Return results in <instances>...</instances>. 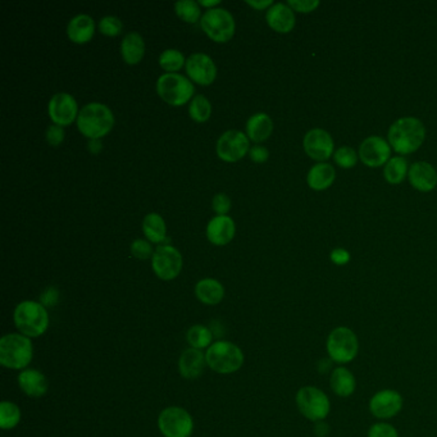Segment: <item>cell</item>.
Instances as JSON below:
<instances>
[{
  "label": "cell",
  "mask_w": 437,
  "mask_h": 437,
  "mask_svg": "<svg viewBox=\"0 0 437 437\" xmlns=\"http://www.w3.org/2000/svg\"><path fill=\"white\" fill-rule=\"evenodd\" d=\"M391 148L399 154H411L418 150L426 139V127L421 119L403 117L395 121L387 133Z\"/></svg>",
  "instance_id": "cell-1"
},
{
  "label": "cell",
  "mask_w": 437,
  "mask_h": 437,
  "mask_svg": "<svg viewBox=\"0 0 437 437\" xmlns=\"http://www.w3.org/2000/svg\"><path fill=\"white\" fill-rule=\"evenodd\" d=\"M17 330L27 338H39L49 327V314L41 303L25 300L16 306L13 314Z\"/></svg>",
  "instance_id": "cell-2"
},
{
  "label": "cell",
  "mask_w": 437,
  "mask_h": 437,
  "mask_svg": "<svg viewBox=\"0 0 437 437\" xmlns=\"http://www.w3.org/2000/svg\"><path fill=\"white\" fill-rule=\"evenodd\" d=\"M79 133L89 139H100L112 130L114 116L108 106L101 103H89L82 106L77 116Z\"/></svg>",
  "instance_id": "cell-3"
},
{
  "label": "cell",
  "mask_w": 437,
  "mask_h": 437,
  "mask_svg": "<svg viewBox=\"0 0 437 437\" xmlns=\"http://www.w3.org/2000/svg\"><path fill=\"white\" fill-rule=\"evenodd\" d=\"M30 338L22 333H8L0 340V363L9 370H23L33 360Z\"/></svg>",
  "instance_id": "cell-4"
},
{
  "label": "cell",
  "mask_w": 437,
  "mask_h": 437,
  "mask_svg": "<svg viewBox=\"0 0 437 437\" xmlns=\"http://www.w3.org/2000/svg\"><path fill=\"white\" fill-rule=\"evenodd\" d=\"M326 350L333 363L348 365L358 357L359 338L357 333L346 326H338L326 340Z\"/></svg>",
  "instance_id": "cell-5"
},
{
  "label": "cell",
  "mask_w": 437,
  "mask_h": 437,
  "mask_svg": "<svg viewBox=\"0 0 437 437\" xmlns=\"http://www.w3.org/2000/svg\"><path fill=\"white\" fill-rule=\"evenodd\" d=\"M295 402L303 417L311 422L326 421L331 413V400L325 391L316 386H303L295 395Z\"/></svg>",
  "instance_id": "cell-6"
},
{
  "label": "cell",
  "mask_w": 437,
  "mask_h": 437,
  "mask_svg": "<svg viewBox=\"0 0 437 437\" xmlns=\"http://www.w3.org/2000/svg\"><path fill=\"white\" fill-rule=\"evenodd\" d=\"M206 365L221 375L238 372L244 365V354L241 349L230 341H217L208 348L206 353Z\"/></svg>",
  "instance_id": "cell-7"
},
{
  "label": "cell",
  "mask_w": 437,
  "mask_h": 437,
  "mask_svg": "<svg viewBox=\"0 0 437 437\" xmlns=\"http://www.w3.org/2000/svg\"><path fill=\"white\" fill-rule=\"evenodd\" d=\"M159 96L171 106H179L192 99L195 87L192 81L179 73H165L157 81Z\"/></svg>",
  "instance_id": "cell-8"
},
{
  "label": "cell",
  "mask_w": 437,
  "mask_h": 437,
  "mask_svg": "<svg viewBox=\"0 0 437 437\" xmlns=\"http://www.w3.org/2000/svg\"><path fill=\"white\" fill-rule=\"evenodd\" d=\"M201 28L211 39L217 43H226L235 33V21L225 8H209L201 16Z\"/></svg>",
  "instance_id": "cell-9"
},
{
  "label": "cell",
  "mask_w": 437,
  "mask_h": 437,
  "mask_svg": "<svg viewBox=\"0 0 437 437\" xmlns=\"http://www.w3.org/2000/svg\"><path fill=\"white\" fill-rule=\"evenodd\" d=\"M158 427L165 437H189L194 430V421L184 408L168 406L159 414Z\"/></svg>",
  "instance_id": "cell-10"
},
{
  "label": "cell",
  "mask_w": 437,
  "mask_h": 437,
  "mask_svg": "<svg viewBox=\"0 0 437 437\" xmlns=\"http://www.w3.org/2000/svg\"><path fill=\"white\" fill-rule=\"evenodd\" d=\"M152 267L153 271L160 280L171 281L177 277L181 272L182 257L173 246H158L153 254Z\"/></svg>",
  "instance_id": "cell-11"
},
{
  "label": "cell",
  "mask_w": 437,
  "mask_h": 437,
  "mask_svg": "<svg viewBox=\"0 0 437 437\" xmlns=\"http://www.w3.org/2000/svg\"><path fill=\"white\" fill-rule=\"evenodd\" d=\"M404 399L399 391L394 389L380 390L370 400V411L372 416L382 422L397 417L403 409Z\"/></svg>",
  "instance_id": "cell-12"
},
{
  "label": "cell",
  "mask_w": 437,
  "mask_h": 437,
  "mask_svg": "<svg viewBox=\"0 0 437 437\" xmlns=\"http://www.w3.org/2000/svg\"><path fill=\"white\" fill-rule=\"evenodd\" d=\"M249 150V139L246 133L238 130H228L219 136L217 154L226 162H235L245 155Z\"/></svg>",
  "instance_id": "cell-13"
},
{
  "label": "cell",
  "mask_w": 437,
  "mask_h": 437,
  "mask_svg": "<svg viewBox=\"0 0 437 437\" xmlns=\"http://www.w3.org/2000/svg\"><path fill=\"white\" fill-rule=\"evenodd\" d=\"M48 112L54 123L60 127L68 126L79 116L76 99L68 93L54 94L49 101Z\"/></svg>",
  "instance_id": "cell-14"
},
{
  "label": "cell",
  "mask_w": 437,
  "mask_h": 437,
  "mask_svg": "<svg viewBox=\"0 0 437 437\" xmlns=\"http://www.w3.org/2000/svg\"><path fill=\"white\" fill-rule=\"evenodd\" d=\"M390 144L381 136H370L360 144L359 157L365 166L381 167L390 160Z\"/></svg>",
  "instance_id": "cell-15"
},
{
  "label": "cell",
  "mask_w": 437,
  "mask_h": 437,
  "mask_svg": "<svg viewBox=\"0 0 437 437\" xmlns=\"http://www.w3.org/2000/svg\"><path fill=\"white\" fill-rule=\"evenodd\" d=\"M186 72L189 77L200 85L212 84L217 76V67L212 58L204 53H194L186 60Z\"/></svg>",
  "instance_id": "cell-16"
},
{
  "label": "cell",
  "mask_w": 437,
  "mask_h": 437,
  "mask_svg": "<svg viewBox=\"0 0 437 437\" xmlns=\"http://www.w3.org/2000/svg\"><path fill=\"white\" fill-rule=\"evenodd\" d=\"M304 150L311 159L323 162L333 153V140L331 135L322 128H313L305 133L303 141Z\"/></svg>",
  "instance_id": "cell-17"
},
{
  "label": "cell",
  "mask_w": 437,
  "mask_h": 437,
  "mask_svg": "<svg viewBox=\"0 0 437 437\" xmlns=\"http://www.w3.org/2000/svg\"><path fill=\"white\" fill-rule=\"evenodd\" d=\"M235 235V222L226 214L213 217L206 226V238L214 245H225Z\"/></svg>",
  "instance_id": "cell-18"
},
{
  "label": "cell",
  "mask_w": 437,
  "mask_h": 437,
  "mask_svg": "<svg viewBox=\"0 0 437 437\" xmlns=\"http://www.w3.org/2000/svg\"><path fill=\"white\" fill-rule=\"evenodd\" d=\"M411 186L418 192H432L437 185V172L432 165L427 162H416L408 172Z\"/></svg>",
  "instance_id": "cell-19"
},
{
  "label": "cell",
  "mask_w": 437,
  "mask_h": 437,
  "mask_svg": "<svg viewBox=\"0 0 437 437\" xmlns=\"http://www.w3.org/2000/svg\"><path fill=\"white\" fill-rule=\"evenodd\" d=\"M267 23L277 33H290L295 26V14L292 8L284 3H276L267 9Z\"/></svg>",
  "instance_id": "cell-20"
},
{
  "label": "cell",
  "mask_w": 437,
  "mask_h": 437,
  "mask_svg": "<svg viewBox=\"0 0 437 437\" xmlns=\"http://www.w3.org/2000/svg\"><path fill=\"white\" fill-rule=\"evenodd\" d=\"M206 365V359L204 353L190 348L184 351L179 358V375L186 380H195L203 375Z\"/></svg>",
  "instance_id": "cell-21"
},
{
  "label": "cell",
  "mask_w": 437,
  "mask_h": 437,
  "mask_svg": "<svg viewBox=\"0 0 437 437\" xmlns=\"http://www.w3.org/2000/svg\"><path fill=\"white\" fill-rule=\"evenodd\" d=\"M330 386L336 397H350L357 390V380L354 373L344 365L333 368L330 376Z\"/></svg>",
  "instance_id": "cell-22"
},
{
  "label": "cell",
  "mask_w": 437,
  "mask_h": 437,
  "mask_svg": "<svg viewBox=\"0 0 437 437\" xmlns=\"http://www.w3.org/2000/svg\"><path fill=\"white\" fill-rule=\"evenodd\" d=\"M21 390L30 397H44L49 389L48 378L38 370H26L18 375Z\"/></svg>",
  "instance_id": "cell-23"
},
{
  "label": "cell",
  "mask_w": 437,
  "mask_h": 437,
  "mask_svg": "<svg viewBox=\"0 0 437 437\" xmlns=\"http://www.w3.org/2000/svg\"><path fill=\"white\" fill-rule=\"evenodd\" d=\"M95 23L89 14H77L68 22L67 33L73 43L84 44L93 38Z\"/></svg>",
  "instance_id": "cell-24"
},
{
  "label": "cell",
  "mask_w": 437,
  "mask_h": 437,
  "mask_svg": "<svg viewBox=\"0 0 437 437\" xmlns=\"http://www.w3.org/2000/svg\"><path fill=\"white\" fill-rule=\"evenodd\" d=\"M336 179V172L332 165L328 163H317L311 167L306 176L308 185L316 192H322L328 189Z\"/></svg>",
  "instance_id": "cell-25"
},
{
  "label": "cell",
  "mask_w": 437,
  "mask_h": 437,
  "mask_svg": "<svg viewBox=\"0 0 437 437\" xmlns=\"http://www.w3.org/2000/svg\"><path fill=\"white\" fill-rule=\"evenodd\" d=\"M195 295L204 304H218L225 297V287L214 278H203L195 286Z\"/></svg>",
  "instance_id": "cell-26"
},
{
  "label": "cell",
  "mask_w": 437,
  "mask_h": 437,
  "mask_svg": "<svg viewBox=\"0 0 437 437\" xmlns=\"http://www.w3.org/2000/svg\"><path fill=\"white\" fill-rule=\"evenodd\" d=\"M272 130H273V122L267 113H255L246 122V136L255 143L268 139Z\"/></svg>",
  "instance_id": "cell-27"
},
{
  "label": "cell",
  "mask_w": 437,
  "mask_h": 437,
  "mask_svg": "<svg viewBox=\"0 0 437 437\" xmlns=\"http://www.w3.org/2000/svg\"><path fill=\"white\" fill-rule=\"evenodd\" d=\"M145 43L139 33H128L121 43V53L128 65L139 63L144 57Z\"/></svg>",
  "instance_id": "cell-28"
},
{
  "label": "cell",
  "mask_w": 437,
  "mask_h": 437,
  "mask_svg": "<svg viewBox=\"0 0 437 437\" xmlns=\"http://www.w3.org/2000/svg\"><path fill=\"white\" fill-rule=\"evenodd\" d=\"M143 231L153 243H162L166 238V222L158 213H149L143 221Z\"/></svg>",
  "instance_id": "cell-29"
},
{
  "label": "cell",
  "mask_w": 437,
  "mask_h": 437,
  "mask_svg": "<svg viewBox=\"0 0 437 437\" xmlns=\"http://www.w3.org/2000/svg\"><path fill=\"white\" fill-rule=\"evenodd\" d=\"M408 172H409L408 160L404 157H394L385 165V179L391 185H397L403 182Z\"/></svg>",
  "instance_id": "cell-30"
},
{
  "label": "cell",
  "mask_w": 437,
  "mask_h": 437,
  "mask_svg": "<svg viewBox=\"0 0 437 437\" xmlns=\"http://www.w3.org/2000/svg\"><path fill=\"white\" fill-rule=\"evenodd\" d=\"M186 340L192 349H206L212 345L213 332L203 325L192 326L186 333Z\"/></svg>",
  "instance_id": "cell-31"
},
{
  "label": "cell",
  "mask_w": 437,
  "mask_h": 437,
  "mask_svg": "<svg viewBox=\"0 0 437 437\" xmlns=\"http://www.w3.org/2000/svg\"><path fill=\"white\" fill-rule=\"evenodd\" d=\"M21 421V409L12 402H1L0 404V427L12 430Z\"/></svg>",
  "instance_id": "cell-32"
},
{
  "label": "cell",
  "mask_w": 437,
  "mask_h": 437,
  "mask_svg": "<svg viewBox=\"0 0 437 437\" xmlns=\"http://www.w3.org/2000/svg\"><path fill=\"white\" fill-rule=\"evenodd\" d=\"M211 112H212V106L204 95L199 94L192 98V103L189 106V113L194 121L204 122L211 117Z\"/></svg>",
  "instance_id": "cell-33"
},
{
  "label": "cell",
  "mask_w": 437,
  "mask_h": 437,
  "mask_svg": "<svg viewBox=\"0 0 437 437\" xmlns=\"http://www.w3.org/2000/svg\"><path fill=\"white\" fill-rule=\"evenodd\" d=\"M186 60L184 54L181 53L177 49H167L159 57V65L168 71V73H173L179 71L181 67L185 65Z\"/></svg>",
  "instance_id": "cell-34"
},
{
  "label": "cell",
  "mask_w": 437,
  "mask_h": 437,
  "mask_svg": "<svg viewBox=\"0 0 437 437\" xmlns=\"http://www.w3.org/2000/svg\"><path fill=\"white\" fill-rule=\"evenodd\" d=\"M175 11L179 16V18L186 21V22H190V23H195L200 17V7H199V3L194 1V0H179L175 3Z\"/></svg>",
  "instance_id": "cell-35"
},
{
  "label": "cell",
  "mask_w": 437,
  "mask_h": 437,
  "mask_svg": "<svg viewBox=\"0 0 437 437\" xmlns=\"http://www.w3.org/2000/svg\"><path fill=\"white\" fill-rule=\"evenodd\" d=\"M333 159L341 168H353L357 165L358 154L350 146H341L333 154Z\"/></svg>",
  "instance_id": "cell-36"
},
{
  "label": "cell",
  "mask_w": 437,
  "mask_h": 437,
  "mask_svg": "<svg viewBox=\"0 0 437 437\" xmlns=\"http://www.w3.org/2000/svg\"><path fill=\"white\" fill-rule=\"evenodd\" d=\"M99 30L108 36H116L122 31V21L116 16H106L100 20Z\"/></svg>",
  "instance_id": "cell-37"
},
{
  "label": "cell",
  "mask_w": 437,
  "mask_h": 437,
  "mask_svg": "<svg viewBox=\"0 0 437 437\" xmlns=\"http://www.w3.org/2000/svg\"><path fill=\"white\" fill-rule=\"evenodd\" d=\"M367 437H399V432L392 424L381 421L372 424L367 432Z\"/></svg>",
  "instance_id": "cell-38"
},
{
  "label": "cell",
  "mask_w": 437,
  "mask_h": 437,
  "mask_svg": "<svg viewBox=\"0 0 437 437\" xmlns=\"http://www.w3.org/2000/svg\"><path fill=\"white\" fill-rule=\"evenodd\" d=\"M131 253L133 257L139 259H148L149 257H153V248L149 241H146L144 238H136L131 244Z\"/></svg>",
  "instance_id": "cell-39"
},
{
  "label": "cell",
  "mask_w": 437,
  "mask_h": 437,
  "mask_svg": "<svg viewBox=\"0 0 437 437\" xmlns=\"http://www.w3.org/2000/svg\"><path fill=\"white\" fill-rule=\"evenodd\" d=\"M287 6L292 8V11L308 13L319 6V1L318 0H289Z\"/></svg>",
  "instance_id": "cell-40"
},
{
  "label": "cell",
  "mask_w": 437,
  "mask_h": 437,
  "mask_svg": "<svg viewBox=\"0 0 437 437\" xmlns=\"http://www.w3.org/2000/svg\"><path fill=\"white\" fill-rule=\"evenodd\" d=\"M212 206L213 209L218 214H226L231 208V200L223 192H219L217 195H214L212 200Z\"/></svg>",
  "instance_id": "cell-41"
},
{
  "label": "cell",
  "mask_w": 437,
  "mask_h": 437,
  "mask_svg": "<svg viewBox=\"0 0 437 437\" xmlns=\"http://www.w3.org/2000/svg\"><path fill=\"white\" fill-rule=\"evenodd\" d=\"M60 300V292L57 287L49 286L45 292L40 295V303L47 306H55Z\"/></svg>",
  "instance_id": "cell-42"
},
{
  "label": "cell",
  "mask_w": 437,
  "mask_h": 437,
  "mask_svg": "<svg viewBox=\"0 0 437 437\" xmlns=\"http://www.w3.org/2000/svg\"><path fill=\"white\" fill-rule=\"evenodd\" d=\"M45 136H47L48 143L50 145L58 146L65 139V131L58 125H50V126L48 127Z\"/></svg>",
  "instance_id": "cell-43"
},
{
  "label": "cell",
  "mask_w": 437,
  "mask_h": 437,
  "mask_svg": "<svg viewBox=\"0 0 437 437\" xmlns=\"http://www.w3.org/2000/svg\"><path fill=\"white\" fill-rule=\"evenodd\" d=\"M330 258H331L332 263H335L336 265H348L350 262V253L345 250L343 248H338V249L332 250Z\"/></svg>",
  "instance_id": "cell-44"
},
{
  "label": "cell",
  "mask_w": 437,
  "mask_h": 437,
  "mask_svg": "<svg viewBox=\"0 0 437 437\" xmlns=\"http://www.w3.org/2000/svg\"><path fill=\"white\" fill-rule=\"evenodd\" d=\"M249 155L252 158L253 162L255 163H263L267 159H268V150L265 149V146L254 145L252 149L249 150Z\"/></svg>",
  "instance_id": "cell-45"
},
{
  "label": "cell",
  "mask_w": 437,
  "mask_h": 437,
  "mask_svg": "<svg viewBox=\"0 0 437 437\" xmlns=\"http://www.w3.org/2000/svg\"><path fill=\"white\" fill-rule=\"evenodd\" d=\"M314 433L317 437H327L330 433V426H328V424H326V421L317 422L314 426Z\"/></svg>",
  "instance_id": "cell-46"
},
{
  "label": "cell",
  "mask_w": 437,
  "mask_h": 437,
  "mask_svg": "<svg viewBox=\"0 0 437 437\" xmlns=\"http://www.w3.org/2000/svg\"><path fill=\"white\" fill-rule=\"evenodd\" d=\"M246 4L252 6L253 8H257V9H265L267 7H271L273 6V1L272 0H262V1H252V0H248Z\"/></svg>",
  "instance_id": "cell-47"
},
{
  "label": "cell",
  "mask_w": 437,
  "mask_h": 437,
  "mask_svg": "<svg viewBox=\"0 0 437 437\" xmlns=\"http://www.w3.org/2000/svg\"><path fill=\"white\" fill-rule=\"evenodd\" d=\"M87 148H89V150L90 153H93V154H98V153L101 150V143H100L99 139H92L89 141V144H87Z\"/></svg>",
  "instance_id": "cell-48"
},
{
  "label": "cell",
  "mask_w": 437,
  "mask_h": 437,
  "mask_svg": "<svg viewBox=\"0 0 437 437\" xmlns=\"http://www.w3.org/2000/svg\"><path fill=\"white\" fill-rule=\"evenodd\" d=\"M199 4L206 6V7H212V6H217V4H219V0H200Z\"/></svg>",
  "instance_id": "cell-49"
}]
</instances>
